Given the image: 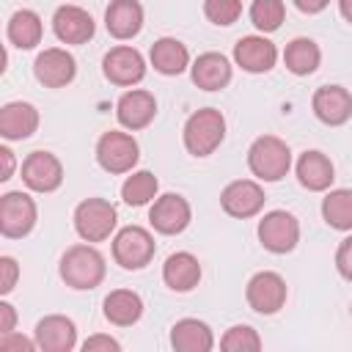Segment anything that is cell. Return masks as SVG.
<instances>
[{
  "mask_svg": "<svg viewBox=\"0 0 352 352\" xmlns=\"http://www.w3.org/2000/svg\"><path fill=\"white\" fill-rule=\"evenodd\" d=\"M60 278L77 292L96 289L104 280V256L94 245H74L60 256Z\"/></svg>",
  "mask_w": 352,
  "mask_h": 352,
  "instance_id": "1",
  "label": "cell"
},
{
  "mask_svg": "<svg viewBox=\"0 0 352 352\" xmlns=\"http://www.w3.org/2000/svg\"><path fill=\"white\" fill-rule=\"evenodd\" d=\"M184 148L192 157H209L226 138V118L214 107H201L184 121Z\"/></svg>",
  "mask_w": 352,
  "mask_h": 352,
  "instance_id": "2",
  "label": "cell"
},
{
  "mask_svg": "<svg viewBox=\"0 0 352 352\" xmlns=\"http://www.w3.org/2000/svg\"><path fill=\"white\" fill-rule=\"evenodd\" d=\"M248 168L261 182H280L292 168V151L280 138L261 135L248 148Z\"/></svg>",
  "mask_w": 352,
  "mask_h": 352,
  "instance_id": "3",
  "label": "cell"
},
{
  "mask_svg": "<svg viewBox=\"0 0 352 352\" xmlns=\"http://www.w3.org/2000/svg\"><path fill=\"white\" fill-rule=\"evenodd\" d=\"M116 206L104 198H85L74 209V228L85 242H102L116 228Z\"/></svg>",
  "mask_w": 352,
  "mask_h": 352,
  "instance_id": "4",
  "label": "cell"
},
{
  "mask_svg": "<svg viewBox=\"0 0 352 352\" xmlns=\"http://www.w3.org/2000/svg\"><path fill=\"white\" fill-rule=\"evenodd\" d=\"M140 157L138 140L126 132L110 129L96 140V162L107 173H129Z\"/></svg>",
  "mask_w": 352,
  "mask_h": 352,
  "instance_id": "5",
  "label": "cell"
},
{
  "mask_svg": "<svg viewBox=\"0 0 352 352\" xmlns=\"http://www.w3.org/2000/svg\"><path fill=\"white\" fill-rule=\"evenodd\" d=\"M154 236L140 226H124L113 239V258L124 270H143L154 258Z\"/></svg>",
  "mask_w": 352,
  "mask_h": 352,
  "instance_id": "6",
  "label": "cell"
},
{
  "mask_svg": "<svg viewBox=\"0 0 352 352\" xmlns=\"http://www.w3.org/2000/svg\"><path fill=\"white\" fill-rule=\"evenodd\" d=\"M36 226V201L28 192H6L0 198V234L8 239H22Z\"/></svg>",
  "mask_w": 352,
  "mask_h": 352,
  "instance_id": "7",
  "label": "cell"
},
{
  "mask_svg": "<svg viewBox=\"0 0 352 352\" xmlns=\"http://www.w3.org/2000/svg\"><path fill=\"white\" fill-rule=\"evenodd\" d=\"M300 239V223L292 212L286 209H275L267 212L258 223V242L264 245V250L270 253H289L297 248Z\"/></svg>",
  "mask_w": 352,
  "mask_h": 352,
  "instance_id": "8",
  "label": "cell"
},
{
  "mask_svg": "<svg viewBox=\"0 0 352 352\" xmlns=\"http://www.w3.org/2000/svg\"><path fill=\"white\" fill-rule=\"evenodd\" d=\"M245 297L256 314H261V316L278 314L286 302V280L272 270L256 272L245 286Z\"/></svg>",
  "mask_w": 352,
  "mask_h": 352,
  "instance_id": "9",
  "label": "cell"
},
{
  "mask_svg": "<svg viewBox=\"0 0 352 352\" xmlns=\"http://www.w3.org/2000/svg\"><path fill=\"white\" fill-rule=\"evenodd\" d=\"M102 72L113 85H138L146 77V63L143 55L135 47H113L104 60H102Z\"/></svg>",
  "mask_w": 352,
  "mask_h": 352,
  "instance_id": "10",
  "label": "cell"
},
{
  "mask_svg": "<svg viewBox=\"0 0 352 352\" xmlns=\"http://www.w3.org/2000/svg\"><path fill=\"white\" fill-rule=\"evenodd\" d=\"M22 182L36 192H52L63 182V165L50 151H33L22 162Z\"/></svg>",
  "mask_w": 352,
  "mask_h": 352,
  "instance_id": "11",
  "label": "cell"
},
{
  "mask_svg": "<svg viewBox=\"0 0 352 352\" xmlns=\"http://www.w3.org/2000/svg\"><path fill=\"white\" fill-rule=\"evenodd\" d=\"M264 201H267L264 190L256 182H250V179H236V182L226 184V190L220 192L223 212L231 214V217H239V220L258 214L261 206H264Z\"/></svg>",
  "mask_w": 352,
  "mask_h": 352,
  "instance_id": "12",
  "label": "cell"
},
{
  "mask_svg": "<svg viewBox=\"0 0 352 352\" xmlns=\"http://www.w3.org/2000/svg\"><path fill=\"white\" fill-rule=\"evenodd\" d=\"M33 74L47 88H63V85H69L74 80L77 60L72 58V52H66L60 47H50L44 52H38V58L33 63Z\"/></svg>",
  "mask_w": 352,
  "mask_h": 352,
  "instance_id": "13",
  "label": "cell"
},
{
  "mask_svg": "<svg viewBox=\"0 0 352 352\" xmlns=\"http://www.w3.org/2000/svg\"><path fill=\"white\" fill-rule=\"evenodd\" d=\"M190 217H192L190 204H187L182 195H176V192L160 195V198L154 201V206L148 209V223L154 226V231L168 234V236L182 234V231L190 226Z\"/></svg>",
  "mask_w": 352,
  "mask_h": 352,
  "instance_id": "14",
  "label": "cell"
},
{
  "mask_svg": "<svg viewBox=\"0 0 352 352\" xmlns=\"http://www.w3.org/2000/svg\"><path fill=\"white\" fill-rule=\"evenodd\" d=\"M33 341L41 352H72L77 346V327L69 316L52 314L38 319L33 330Z\"/></svg>",
  "mask_w": 352,
  "mask_h": 352,
  "instance_id": "15",
  "label": "cell"
},
{
  "mask_svg": "<svg viewBox=\"0 0 352 352\" xmlns=\"http://www.w3.org/2000/svg\"><path fill=\"white\" fill-rule=\"evenodd\" d=\"M314 116L327 126H341L352 116V94L344 85H322L311 99Z\"/></svg>",
  "mask_w": 352,
  "mask_h": 352,
  "instance_id": "16",
  "label": "cell"
},
{
  "mask_svg": "<svg viewBox=\"0 0 352 352\" xmlns=\"http://www.w3.org/2000/svg\"><path fill=\"white\" fill-rule=\"evenodd\" d=\"M116 116L124 129H132V132L143 129L157 116V99H154V94H148L143 88H132V91L121 94V99L116 104Z\"/></svg>",
  "mask_w": 352,
  "mask_h": 352,
  "instance_id": "17",
  "label": "cell"
},
{
  "mask_svg": "<svg viewBox=\"0 0 352 352\" xmlns=\"http://www.w3.org/2000/svg\"><path fill=\"white\" fill-rule=\"evenodd\" d=\"M52 30L63 44H85L88 38H94V19L85 8L80 6H60L52 14Z\"/></svg>",
  "mask_w": 352,
  "mask_h": 352,
  "instance_id": "18",
  "label": "cell"
},
{
  "mask_svg": "<svg viewBox=\"0 0 352 352\" xmlns=\"http://www.w3.org/2000/svg\"><path fill=\"white\" fill-rule=\"evenodd\" d=\"M234 60H236L239 69H245L250 74H264L275 66L278 50L264 36H242L234 47Z\"/></svg>",
  "mask_w": 352,
  "mask_h": 352,
  "instance_id": "19",
  "label": "cell"
},
{
  "mask_svg": "<svg viewBox=\"0 0 352 352\" xmlns=\"http://www.w3.org/2000/svg\"><path fill=\"white\" fill-rule=\"evenodd\" d=\"M104 28L113 38H132L143 28V6L138 0H113L104 11Z\"/></svg>",
  "mask_w": 352,
  "mask_h": 352,
  "instance_id": "20",
  "label": "cell"
},
{
  "mask_svg": "<svg viewBox=\"0 0 352 352\" xmlns=\"http://www.w3.org/2000/svg\"><path fill=\"white\" fill-rule=\"evenodd\" d=\"M38 129V110L30 102H8L0 110V135L6 140H25Z\"/></svg>",
  "mask_w": 352,
  "mask_h": 352,
  "instance_id": "21",
  "label": "cell"
},
{
  "mask_svg": "<svg viewBox=\"0 0 352 352\" xmlns=\"http://www.w3.org/2000/svg\"><path fill=\"white\" fill-rule=\"evenodd\" d=\"M190 74L201 91H220L231 82V63L220 52H204L190 66Z\"/></svg>",
  "mask_w": 352,
  "mask_h": 352,
  "instance_id": "22",
  "label": "cell"
},
{
  "mask_svg": "<svg viewBox=\"0 0 352 352\" xmlns=\"http://www.w3.org/2000/svg\"><path fill=\"white\" fill-rule=\"evenodd\" d=\"M162 280L168 289L173 292H192L201 280V264L192 253L187 250H179V253H170L162 264Z\"/></svg>",
  "mask_w": 352,
  "mask_h": 352,
  "instance_id": "23",
  "label": "cell"
},
{
  "mask_svg": "<svg viewBox=\"0 0 352 352\" xmlns=\"http://www.w3.org/2000/svg\"><path fill=\"white\" fill-rule=\"evenodd\" d=\"M297 179L305 190L311 192H322L333 184L336 179V168L330 162L327 154L322 151H302L300 160H297Z\"/></svg>",
  "mask_w": 352,
  "mask_h": 352,
  "instance_id": "24",
  "label": "cell"
},
{
  "mask_svg": "<svg viewBox=\"0 0 352 352\" xmlns=\"http://www.w3.org/2000/svg\"><path fill=\"white\" fill-rule=\"evenodd\" d=\"M170 346L179 352H209L214 346V336L201 319H179L170 327Z\"/></svg>",
  "mask_w": 352,
  "mask_h": 352,
  "instance_id": "25",
  "label": "cell"
},
{
  "mask_svg": "<svg viewBox=\"0 0 352 352\" xmlns=\"http://www.w3.org/2000/svg\"><path fill=\"white\" fill-rule=\"evenodd\" d=\"M148 58H151V66H154L160 74H165V77L182 74V72L190 66V52H187V47H184L179 38H170V36L157 38V41L151 44Z\"/></svg>",
  "mask_w": 352,
  "mask_h": 352,
  "instance_id": "26",
  "label": "cell"
},
{
  "mask_svg": "<svg viewBox=\"0 0 352 352\" xmlns=\"http://www.w3.org/2000/svg\"><path fill=\"white\" fill-rule=\"evenodd\" d=\"M143 316V300L132 289H116L104 297V319L118 327H129Z\"/></svg>",
  "mask_w": 352,
  "mask_h": 352,
  "instance_id": "27",
  "label": "cell"
},
{
  "mask_svg": "<svg viewBox=\"0 0 352 352\" xmlns=\"http://www.w3.org/2000/svg\"><path fill=\"white\" fill-rule=\"evenodd\" d=\"M41 16L30 8H19L11 14L8 19V41L19 50H33L38 41H41Z\"/></svg>",
  "mask_w": 352,
  "mask_h": 352,
  "instance_id": "28",
  "label": "cell"
},
{
  "mask_svg": "<svg viewBox=\"0 0 352 352\" xmlns=\"http://www.w3.org/2000/svg\"><path fill=\"white\" fill-rule=\"evenodd\" d=\"M319 60H322V52H319L316 41H311V38H305V36L292 38V41L286 44V50H283V63H286V69H289L292 74H297V77L314 74L316 66H319Z\"/></svg>",
  "mask_w": 352,
  "mask_h": 352,
  "instance_id": "29",
  "label": "cell"
},
{
  "mask_svg": "<svg viewBox=\"0 0 352 352\" xmlns=\"http://www.w3.org/2000/svg\"><path fill=\"white\" fill-rule=\"evenodd\" d=\"M322 217L336 231H352V190H330L322 201Z\"/></svg>",
  "mask_w": 352,
  "mask_h": 352,
  "instance_id": "30",
  "label": "cell"
},
{
  "mask_svg": "<svg viewBox=\"0 0 352 352\" xmlns=\"http://www.w3.org/2000/svg\"><path fill=\"white\" fill-rule=\"evenodd\" d=\"M157 190H160V182H157V176L151 170H135L121 184V198L129 206H143L151 198H157Z\"/></svg>",
  "mask_w": 352,
  "mask_h": 352,
  "instance_id": "31",
  "label": "cell"
},
{
  "mask_svg": "<svg viewBox=\"0 0 352 352\" xmlns=\"http://www.w3.org/2000/svg\"><path fill=\"white\" fill-rule=\"evenodd\" d=\"M286 16L283 0H253L250 3V22L261 30V33H272L280 28Z\"/></svg>",
  "mask_w": 352,
  "mask_h": 352,
  "instance_id": "32",
  "label": "cell"
},
{
  "mask_svg": "<svg viewBox=\"0 0 352 352\" xmlns=\"http://www.w3.org/2000/svg\"><path fill=\"white\" fill-rule=\"evenodd\" d=\"M220 349H226V352H258L261 338L250 324H234L220 338Z\"/></svg>",
  "mask_w": 352,
  "mask_h": 352,
  "instance_id": "33",
  "label": "cell"
},
{
  "mask_svg": "<svg viewBox=\"0 0 352 352\" xmlns=\"http://www.w3.org/2000/svg\"><path fill=\"white\" fill-rule=\"evenodd\" d=\"M204 14L212 25H234L242 14V0H204Z\"/></svg>",
  "mask_w": 352,
  "mask_h": 352,
  "instance_id": "34",
  "label": "cell"
},
{
  "mask_svg": "<svg viewBox=\"0 0 352 352\" xmlns=\"http://www.w3.org/2000/svg\"><path fill=\"white\" fill-rule=\"evenodd\" d=\"M19 278V267L11 256H0V294H8L16 286Z\"/></svg>",
  "mask_w": 352,
  "mask_h": 352,
  "instance_id": "35",
  "label": "cell"
},
{
  "mask_svg": "<svg viewBox=\"0 0 352 352\" xmlns=\"http://www.w3.org/2000/svg\"><path fill=\"white\" fill-rule=\"evenodd\" d=\"M336 267H338V275L352 283V236H346L338 245V250H336Z\"/></svg>",
  "mask_w": 352,
  "mask_h": 352,
  "instance_id": "36",
  "label": "cell"
},
{
  "mask_svg": "<svg viewBox=\"0 0 352 352\" xmlns=\"http://www.w3.org/2000/svg\"><path fill=\"white\" fill-rule=\"evenodd\" d=\"M82 349L85 352H118L121 349V344L116 341V338H110V336H91V338H85V344H82Z\"/></svg>",
  "mask_w": 352,
  "mask_h": 352,
  "instance_id": "37",
  "label": "cell"
},
{
  "mask_svg": "<svg viewBox=\"0 0 352 352\" xmlns=\"http://www.w3.org/2000/svg\"><path fill=\"white\" fill-rule=\"evenodd\" d=\"M0 349L3 352H8V349H25V352H30V349H38L36 346V341H28V338H22V336H16V333H3L0 336Z\"/></svg>",
  "mask_w": 352,
  "mask_h": 352,
  "instance_id": "38",
  "label": "cell"
},
{
  "mask_svg": "<svg viewBox=\"0 0 352 352\" xmlns=\"http://www.w3.org/2000/svg\"><path fill=\"white\" fill-rule=\"evenodd\" d=\"M14 324H16V311H14V305L0 302V336H3V333H14Z\"/></svg>",
  "mask_w": 352,
  "mask_h": 352,
  "instance_id": "39",
  "label": "cell"
},
{
  "mask_svg": "<svg viewBox=\"0 0 352 352\" xmlns=\"http://www.w3.org/2000/svg\"><path fill=\"white\" fill-rule=\"evenodd\" d=\"M0 160H3V170H0V182H8L14 176V151L11 148H0Z\"/></svg>",
  "mask_w": 352,
  "mask_h": 352,
  "instance_id": "40",
  "label": "cell"
},
{
  "mask_svg": "<svg viewBox=\"0 0 352 352\" xmlns=\"http://www.w3.org/2000/svg\"><path fill=\"white\" fill-rule=\"evenodd\" d=\"M330 0H294V6L302 11V14H319L327 8Z\"/></svg>",
  "mask_w": 352,
  "mask_h": 352,
  "instance_id": "41",
  "label": "cell"
},
{
  "mask_svg": "<svg viewBox=\"0 0 352 352\" xmlns=\"http://www.w3.org/2000/svg\"><path fill=\"white\" fill-rule=\"evenodd\" d=\"M338 11H341V16L352 25V0H338Z\"/></svg>",
  "mask_w": 352,
  "mask_h": 352,
  "instance_id": "42",
  "label": "cell"
},
{
  "mask_svg": "<svg viewBox=\"0 0 352 352\" xmlns=\"http://www.w3.org/2000/svg\"><path fill=\"white\" fill-rule=\"evenodd\" d=\"M349 308H352V305H349Z\"/></svg>",
  "mask_w": 352,
  "mask_h": 352,
  "instance_id": "43",
  "label": "cell"
}]
</instances>
